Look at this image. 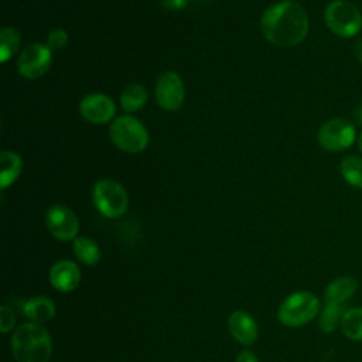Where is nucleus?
I'll return each mask as SVG.
<instances>
[{
	"instance_id": "obj_26",
	"label": "nucleus",
	"mask_w": 362,
	"mask_h": 362,
	"mask_svg": "<svg viewBox=\"0 0 362 362\" xmlns=\"http://www.w3.org/2000/svg\"><path fill=\"white\" fill-rule=\"evenodd\" d=\"M354 55L359 61V64H362V38L356 40V42L354 44Z\"/></svg>"
},
{
	"instance_id": "obj_9",
	"label": "nucleus",
	"mask_w": 362,
	"mask_h": 362,
	"mask_svg": "<svg viewBox=\"0 0 362 362\" xmlns=\"http://www.w3.org/2000/svg\"><path fill=\"white\" fill-rule=\"evenodd\" d=\"M154 96L161 109L170 112L178 110L185 99V88L181 76L174 71L164 72L156 83Z\"/></svg>"
},
{
	"instance_id": "obj_28",
	"label": "nucleus",
	"mask_w": 362,
	"mask_h": 362,
	"mask_svg": "<svg viewBox=\"0 0 362 362\" xmlns=\"http://www.w3.org/2000/svg\"><path fill=\"white\" fill-rule=\"evenodd\" d=\"M354 117H355L356 123L362 124V103H361L358 107H355V110H354Z\"/></svg>"
},
{
	"instance_id": "obj_5",
	"label": "nucleus",
	"mask_w": 362,
	"mask_h": 362,
	"mask_svg": "<svg viewBox=\"0 0 362 362\" xmlns=\"http://www.w3.org/2000/svg\"><path fill=\"white\" fill-rule=\"evenodd\" d=\"M320 311V300L314 293L296 291L279 308V320L287 327H300L311 321Z\"/></svg>"
},
{
	"instance_id": "obj_22",
	"label": "nucleus",
	"mask_w": 362,
	"mask_h": 362,
	"mask_svg": "<svg viewBox=\"0 0 362 362\" xmlns=\"http://www.w3.org/2000/svg\"><path fill=\"white\" fill-rule=\"evenodd\" d=\"M344 304H327L324 305V310L320 317V329L325 334L332 332L338 324H341L342 315L345 313Z\"/></svg>"
},
{
	"instance_id": "obj_18",
	"label": "nucleus",
	"mask_w": 362,
	"mask_h": 362,
	"mask_svg": "<svg viewBox=\"0 0 362 362\" xmlns=\"http://www.w3.org/2000/svg\"><path fill=\"white\" fill-rule=\"evenodd\" d=\"M339 171L345 182L351 187L362 189V157L361 156H345L341 160Z\"/></svg>"
},
{
	"instance_id": "obj_10",
	"label": "nucleus",
	"mask_w": 362,
	"mask_h": 362,
	"mask_svg": "<svg viewBox=\"0 0 362 362\" xmlns=\"http://www.w3.org/2000/svg\"><path fill=\"white\" fill-rule=\"evenodd\" d=\"M45 225L51 235L59 240L76 239L79 230V221L72 209L65 205L55 204L48 208L45 214Z\"/></svg>"
},
{
	"instance_id": "obj_21",
	"label": "nucleus",
	"mask_w": 362,
	"mask_h": 362,
	"mask_svg": "<svg viewBox=\"0 0 362 362\" xmlns=\"http://www.w3.org/2000/svg\"><path fill=\"white\" fill-rule=\"evenodd\" d=\"M21 34L14 27H3L0 31V61L4 64L18 49Z\"/></svg>"
},
{
	"instance_id": "obj_14",
	"label": "nucleus",
	"mask_w": 362,
	"mask_h": 362,
	"mask_svg": "<svg viewBox=\"0 0 362 362\" xmlns=\"http://www.w3.org/2000/svg\"><path fill=\"white\" fill-rule=\"evenodd\" d=\"M358 288V281L352 276H342L332 280L324 293L327 304H344L354 296Z\"/></svg>"
},
{
	"instance_id": "obj_12",
	"label": "nucleus",
	"mask_w": 362,
	"mask_h": 362,
	"mask_svg": "<svg viewBox=\"0 0 362 362\" xmlns=\"http://www.w3.org/2000/svg\"><path fill=\"white\" fill-rule=\"evenodd\" d=\"M49 280L52 287H55L57 290L71 291L79 284L81 273L74 262L59 260L51 267Z\"/></svg>"
},
{
	"instance_id": "obj_11",
	"label": "nucleus",
	"mask_w": 362,
	"mask_h": 362,
	"mask_svg": "<svg viewBox=\"0 0 362 362\" xmlns=\"http://www.w3.org/2000/svg\"><path fill=\"white\" fill-rule=\"evenodd\" d=\"M82 117L93 124H105L110 122L116 113L113 99L105 93H88L79 102Z\"/></svg>"
},
{
	"instance_id": "obj_3",
	"label": "nucleus",
	"mask_w": 362,
	"mask_h": 362,
	"mask_svg": "<svg viewBox=\"0 0 362 362\" xmlns=\"http://www.w3.org/2000/svg\"><path fill=\"white\" fill-rule=\"evenodd\" d=\"M328 30L341 38H352L362 30V13L348 0H332L324 10Z\"/></svg>"
},
{
	"instance_id": "obj_29",
	"label": "nucleus",
	"mask_w": 362,
	"mask_h": 362,
	"mask_svg": "<svg viewBox=\"0 0 362 362\" xmlns=\"http://www.w3.org/2000/svg\"><path fill=\"white\" fill-rule=\"evenodd\" d=\"M356 143H358V148H359V151L362 153V132L359 133V136H358V141H356Z\"/></svg>"
},
{
	"instance_id": "obj_23",
	"label": "nucleus",
	"mask_w": 362,
	"mask_h": 362,
	"mask_svg": "<svg viewBox=\"0 0 362 362\" xmlns=\"http://www.w3.org/2000/svg\"><path fill=\"white\" fill-rule=\"evenodd\" d=\"M68 42V34L65 30L62 28H55L52 30L49 34H48V38H47V45L49 47L51 51H55V49H61L66 45Z\"/></svg>"
},
{
	"instance_id": "obj_20",
	"label": "nucleus",
	"mask_w": 362,
	"mask_h": 362,
	"mask_svg": "<svg viewBox=\"0 0 362 362\" xmlns=\"http://www.w3.org/2000/svg\"><path fill=\"white\" fill-rule=\"evenodd\" d=\"M339 325L345 337L352 341H362V307L346 310Z\"/></svg>"
},
{
	"instance_id": "obj_16",
	"label": "nucleus",
	"mask_w": 362,
	"mask_h": 362,
	"mask_svg": "<svg viewBox=\"0 0 362 362\" xmlns=\"http://www.w3.org/2000/svg\"><path fill=\"white\" fill-rule=\"evenodd\" d=\"M23 313L33 322H45L54 317L55 305L47 297H35L24 303Z\"/></svg>"
},
{
	"instance_id": "obj_25",
	"label": "nucleus",
	"mask_w": 362,
	"mask_h": 362,
	"mask_svg": "<svg viewBox=\"0 0 362 362\" xmlns=\"http://www.w3.org/2000/svg\"><path fill=\"white\" fill-rule=\"evenodd\" d=\"M236 362H259V361L250 351H243L238 355Z\"/></svg>"
},
{
	"instance_id": "obj_7",
	"label": "nucleus",
	"mask_w": 362,
	"mask_h": 362,
	"mask_svg": "<svg viewBox=\"0 0 362 362\" xmlns=\"http://www.w3.org/2000/svg\"><path fill=\"white\" fill-rule=\"evenodd\" d=\"M356 140L355 124L344 117L327 120L318 130L320 146L329 153H338L349 148Z\"/></svg>"
},
{
	"instance_id": "obj_6",
	"label": "nucleus",
	"mask_w": 362,
	"mask_h": 362,
	"mask_svg": "<svg viewBox=\"0 0 362 362\" xmlns=\"http://www.w3.org/2000/svg\"><path fill=\"white\" fill-rule=\"evenodd\" d=\"M96 209L106 218H119L127 211L129 198L124 187L112 178L99 180L92 191Z\"/></svg>"
},
{
	"instance_id": "obj_8",
	"label": "nucleus",
	"mask_w": 362,
	"mask_h": 362,
	"mask_svg": "<svg viewBox=\"0 0 362 362\" xmlns=\"http://www.w3.org/2000/svg\"><path fill=\"white\" fill-rule=\"evenodd\" d=\"M52 61V51L47 44L34 42L23 49L18 57L17 68L23 78L38 79L49 68Z\"/></svg>"
},
{
	"instance_id": "obj_27",
	"label": "nucleus",
	"mask_w": 362,
	"mask_h": 362,
	"mask_svg": "<svg viewBox=\"0 0 362 362\" xmlns=\"http://www.w3.org/2000/svg\"><path fill=\"white\" fill-rule=\"evenodd\" d=\"M171 8H184L187 6V0H165Z\"/></svg>"
},
{
	"instance_id": "obj_17",
	"label": "nucleus",
	"mask_w": 362,
	"mask_h": 362,
	"mask_svg": "<svg viewBox=\"0 0 362 362\" xmlns=\"http://www.w3.org/2000/svg\"><path fill=\"white\" fill-rule=\"evenodd\" d=\"M147 98H148L147 89L143 85L130 83L123 89L120 95V105L126 112L133 113L144 107Z\"/></svg>"
},
{
	"instance_id": "obj_1",
	"label": "nucleus",
	"mask_w": 362,
	"mask_h": 362,
	"mask_svg": "<svg viewBox=\"0 0 362 362\" xmlns=\"http://www.w3.org/2000/svg\"><path fill=\"white\" fill-rule=\"evenodd\" d=\"M310 28L305 8L293 0H283L270 6L260 18V30L264 38L283 48L301 44Z\"/></svg>"
},
{
	"instance_id": "obj_4",
	"label": "nucleus",
	"mask_w": 362,
	"mask_h": 362,
	"mask_svg": "<svg viewBox=\"0 0 362 362\" xmlns=\"http://www.w3.org/2000/svg\"><path fill=\"white\" fill-rule=\"evenodd\" d=\"M110 139L116 147L124 153H140L148 144V132L144 124L130 116L123 115L113 120L110 124Z\"/></svg>"
},
{
	"instance_id": "obj_2",
	"label": "nucleus",
	"mask_w": 362,
	"mask_h": 362,
	"mask_svg": "<svg viewBox=\"0 0 362 362\" xmlns=\"http://www.w3.org/2000/svg\"><path fill=\"white\" fill-rule=\"evenodd\" d=\"M11 346L17 362H48L52 349L49 334L35 322H27L16 328Z\"/></svg>"
},
{
	"instance_id": "obj_13",
	"label": "nucleus",
	"mask_w": 362,
	"mask_h": 362,
	"mask_svg": "<svg viewBox=\"0 0 362 362\" xmlns=\"http://www.w3.org/2000/svg\"><path fill=\"white\" fill-rule=\"evenodd\" d=\"M229 329L236 341L243 345H250L257 339V324L250 314L235 311L229 317Z\"/></svg>"
},
{
	"instance_id": "obj_15",
	"label": "nucleus",
	"mask_w": 362,
	"mask_h": 362,
	"mask_svg": "<svg viewBox=\"0 0 362 362\" xmlns=\"http://www.w3.org/2000/svg\"><path fill=\"white\" fill-rule=\"evenodd\" d=\"M0 164H1L0 188L6 189L11 184H14L16 180L20 177L23 170V160L17 153L4 150L0 154Z\"/></svg>"
},
{
	"instance_id": "obj_19",
	"label": "nucleus",
	"mask_w": 362,
	"mask_h": 362,
	"mask_svg": "<svg viewBox=\"0 0 362 362\" xmlns=\"http://www.w3.org/2000/svg\"><path fill=\"white\" fill-rule=\"evenodd\" d=\"M74 253L79 262L88 266L96 264L100 259V250L98 245L86 236H78L74 239Z\"/></svg>"
},
{
	"instance_id": "obj_24",
	"label": "nucleus",
	"mask_w": 362,
	"mask_h": 362,
	"mask_svg": "<svg viewBox=\"0 0 362 362\" xmlns=\"http://www.w3.org/2000/svg\"><path fill=\"white\" fill-rule=\"evenodd\" d=\"M14 313L7 305H1L0 308V329L1 332H8L14 327Z\"/></svg>"
}]
</instances>
